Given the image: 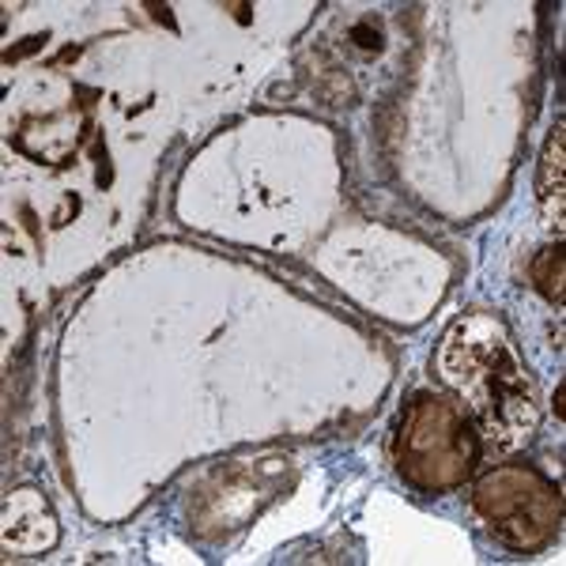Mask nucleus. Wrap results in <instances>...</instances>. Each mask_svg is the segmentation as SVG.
<instances>
[{
  "label": "nucleus",
  "mask_w": 566,
  "mask_h": 566,
  "mask_svg": "<svg viewBox=\"0 0 566 566\" xmlns=\"http://www.w3.org/2000/svg\"><path fill=\"white\" fill-rule=\"evenodd\" d=\"M438 374L476 416L491 450H514L536 431V392L514 336L491 314H469L446 333Z\"/></svg>",
  "instance_id": "nucleus-1"
},
{
  "label": "nucleus",
  "mask_w": 566,
  "mask_h": 566,
  "mask_svg": "<svg viewBox=\"0 0 566 566\" xmlns=\"http://www.w3.org/2000/svg\"><path fill=\"white\" fill-rule=\"evenodd\" d=\"M480 461V438L469 416L446 397H419L400 419L397 469L419 491H446L464 483Z\"/></svg>",
  "instance_id": "nucleus-2"
},
{
  "label": "nucleus",
  "mask_w": 566,
  "mask_h": 566,
  "mask_svg": "<svg viewBox=\"0 0 566 566\" xmlns=\"http://www.w3.org/2000/svg\"><path fill=\"white\" fill-rule=\"evenodd\" d=\"M472 502H476L480 517L488 522L491 533L502 544L517 547V552H536L559 533V491L533 469L510 464V469L488 472Z\"/></svg>",
  "instance_id": "nucleus-3"
},
{
  "label": "nucleus",
  "mask_w": 566,
  "mask_h": 566,
  "mask_svg": "<svg viewBox=\"0 0 566 566\" xmlns=\"http://www.w3.org/2000/svg\"><path fill=\"white\" fill-rule=\"evenodd\" d=\"M57 544V517L39 491H15L4 502V547L12 552H45Z\"/></svg>",
  "instance_id": "nucleus-4"
},
{
  "label": "nucleus",
  "mask_w": 566,
  "mask_h": 566,
  "mask_svg": "<svg viewBox=\"0 0 566 566\" xmlns=\"http://www.w3.org/2000/svg\"><path fill=\"white\" fill-rule=\"evenodd\" d=\"M541 200H544V212L552 219V227H559L563 223V125H555L552 140H547V151H544Z\"/></svg>",
  "instance_id": "nucleus-5"
},
{
  "label": "nucleus",
  "mask_w": 566,
  "mask_h": 566,
  "mask_svg": "<svg viewBox=\"0 0 566 566\" xmlns=\"http://www.w3.org/2000/svg\"><path fill=\"white\" fill-rule=\"evenodd\" d=\"M533 283L552 303H563V250H541L533 261Z\"/></svg>",
  "instance_id": "nucleus-6"
}]
</instances>
